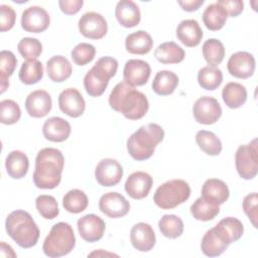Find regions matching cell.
<instances>
[{
    "instance_id": "e575fe53",
    "label": "cell",
    "mask_w": 258,
    "mask_h": 258,
    "mask_svg": "<svg viewBox=\"0 0 258 258\" xmlns=\"http://www.w3.org/2000/svg\"><path fill=\"white\" fill-rule=\"evenodd\" d=\"M89 204L87 195L78 188L69 190L62 198V206L64 210L72 214L84 212Z\"/></svg>"
},
{
    "instance_id": "f546056e",
    "label": "cell",
    "mask_w": 258,
    "mask_h": 258,
    "mask_svg": "<svg viewBox=\"0 0 258 258\" xmlns=\"http://www.w3.org/2000/svg\"><path fill=\"white\" fill-rule=\"evenodd\" d=\"M215 229L229 245L238 241L244 233V226L242 222L233 217L222 219L215 226Z\"/></svg>"
},
{
    "instance_id": "c3c4849f",
    "label": "cell",
    "mask_w": 258,
    "mask_h": 258,
    "mask_svg": "<svg viewBox=\"0 0 258 258\" xmlns=\"http://www.w3.org/2000/svg\"><path fill=\"white\" fill-rule=\"evenodd\" d=\"M217 3L223 7L230 17L240 15L244 9V2L241 0H219Z\"/></svg>"
},
{
    "instance_id": "e0dca14e",
    "label": "cell",
    "mask_w": 258,
    "mask_h": 258,
    "mask_svg": "<svg viewBox=\"0 0 258 258\" xmlns=\"http://www.w3.org/2000/svg\"><path fill=\"white\" fill-rule=\"evenodd\" d=\"M151 69L147 61L142 59H129L123 70L124 82L132 87L145 85L150 77Z\"/></svg>"
},
{
    "instance_id": "5bb4252c",
    "label": "cell",
    "mask_w": 258,
    "mask_h": 258,
    "mask_svg": "<svg viewBox=\"0 0 258 258\" xmlns=\"http://www.w3.org/2000/svg\"><path fill=\"white\" fill-rule=\"evenodd\" d=\"M78 231L83 240L93 243L101 240L105 233L106 224L102 218L95 214H88L77 222Z\"/></svg>"
},
{
    "instance_id": "f907efd6",
    "label": "cell",
    "mask_w": 258,
    "mask_h": 258,
    "mask_svg": "<svg viewBox=\"0 0 258 258\" xmlns=\"http://www.w3.org/2000/svg\"><path fill=\"white\" fill-rule=\"evenodd\" d=\"M177 4L187 12H192L198 10L203 4L204 0H185V1H177Z\"/></svg>"
},
{
    "instance_id": "83f0119b",
    "label": "cell",
    "mask_w": 258,
    "mask_h": 258,
    "mask_svg": "<svg viewBox=\"0 0 258 258\" xmlns=\"http://www.w3.org/2000/svg\"><path fill=\"white\" fill-rule=\"evenodd\" d=\"M153 46V40L150 34L144 30H138L127 35L125 47L132 54H146Z\"/></svg>"
},
{
    "instance_id": "ab89813d",
    "label": "cell",
    "mask_w": 258,
    "mask_h": 258,
    "mask_svg": "<svg viewBox=\"0 0 258 258\" xmlns=\"http://www.w3.org/2000/svg\"><path fill=\"white\" fill-rule=\"evenodd\" d=\"M43 77V66L37 59L26 60L19 71V80L25 85L38 83Z\"/></svg>"
},
{
    "instance_id": "8fae6325",
    "label": "cell",
    "mask_w": 258,
    "mask_h": 258,
    "mask_svg": "<svg viewBox=\"0 0 258 258\" xmlns=\"http://www.w3.org/2000/svg\"><path fill=\"white\" fill-rule=\"evenodd\" d=\"M123 176L121 164L113 158H104L95 168L96 180L103 186H114L118 184Z\"/></svg>"
},
{
    "instance_id": "7bdbcfd3",
    "label": "cell",
    "mask_w": 258,
    "mask_h": 258,
    "mask_svg": "<svg viewBox=\"0 0 258 258\" xmlns=\"http://www.w3.org/2000/svg\"><path fill=\"white\" fill-rule=\"evenodd\" d=\"M21 110L19 105L13 100H3L0 102V122L5 125H12L19 121Z\"/></svg>"
},
{
    "instance_id": "f5cc1de1",
    "label": "cell",
    "mask_w": 258,
    "mask_h": 258,
    "mask_svg": "<svg viewBox=\"0 0 258 258\" xmlns=\"http://www.w3.org/2000/svg\"><path fill=\"white\" fill-rule=\"evenodd\" d=\"M99 251L101 252V254H100V253H91L89 256H95V255H97V256H100V255H102V256H104V255H105V256H106V255H108V256H116V257L118 256V255L113 254V253H107V252H105V253H104V252H103V250H101V249H100Z\"/></svg>"
},
{
    "instance_id": "8992f818",
    "label": "cell",
    "mask_w": 258,
    "mask_h": 258,
    "mask_svg": "<svg viewBox=\"0 0 258 258\" xmlns=\"http://www.w3.org/2000/svg\"><path fill=\"white\" fill-rule=\"evenodd\" d=\"M76 245L74 230L69 223L58 222L54 224L48 235L43 241V253L50 257L56 258L68 255Z\"/></svg>"
},
{
    "instance_id": "8d00e7d4",
    "label": "cell",
    "mask_w": 258,
    "mask_h": 258,
    "mask_svg": "<svg viewBox=\"0 0 258 258\" xmlns=\"http://www.w3.org/2000/svg\"><path fill=\"white\" fill-rule=\"evenodd\" d=\"M196 142L199 147L208 155H219L223 149V145L218 136L207 130H200L196 134Z\"/></svg>"
},
{
    "instance_id": "3957f363",
    "label": "cell",
    "mask_w": 258,
    "mask_h": 258,
    "mask_svg": "<svg viewBox=\"0 0 258 258\" xmlns=\"http://www.w3.org/2000/svg\"><path fill=\"white\" fill-rule=\"evenodd\" d=\"M8 236L24 249L36 245L40 232L31 215L23 210L11 212L5 221Z\"/></svg>"
},
{
    "instance_id": "f35d334b",
    "label": "cell",
    "mask_w": 258,
    "mask_h": 258,
    "mask_svg": "<svg viewBox=\"0 0 258 258\" xmlns=\"http://www.w3.org/2000/svg\"><path fill=\"white\" fill-rule=\"evenodd\" d=\"M17 64V59L10 50L0 52V88L3 94L9 87V77L12 76Z\"/></svg>"
},
{
    "instance_id": "9a60e30c",
    "label": "cell",
    "mask_w": 258,
    "mask_h": 258,
    "mask_svg": "<svg viewBox=\"0 0 258 258\" xmlns=\"http://www.w3.org/2000/svg\"><path fill=\"white\" fill-rule=\"evenodd\" d=\"M255 58L247 51H237L233 53L227 63L228 72L238 79H248L255 71Z\"/></svg>"
},
{
    "instance_id": "9c48e42d",
    "label": "cell",
    "mask_w": 258,
    "mask_h": 258,
    "mask_svg": "<svg viewBox=\"0 0 258 258\" xmlns=\"http://www.w3.org/2000/svg\"><path fill=\"white\" fill-rule=\"evenodd\" d=\"M192 115L198 123L211 125L216 123L222 116V108L217 99L204 96L199 98L192 106Z\"/></svg>"
},
{
    "instance_id": "44dd1931",
    "label": "cell",
    "mask_w": 258,
    "mask_h": 258,
    "mask_svg": "<svg viewBox=\"0 0 258 258\" xmlns=\"http://www.w3.org/2000/svg\"><path fill=\"white\" fill-rule=\"evenodd\" d=\"M203 30L195 19L182 20L176 27V37L187 47H195L201 43Z\"/></svg>"
},
{
    "instance_id": "52a82bcc",
    "label": "cell",
    "mask_w": 258,
    "mask_h": 258,
    "mask_svg": "<svg viewBox=\"0 0 258 258\" xmlns=\"http://www.w3.org/2000/svg\"><path fill=\"white\" fill-rule=\"evenodd\" d=\"M190 196V187L183 179H171L157 187L153 202L162 210L174 209L184 203Z\"/></svg>"
},
{
    "instance_id": "60d3db41",
    "label": "cell",
    "mask_w": 258,
    "mask_h": 258,
    "mask_svg": "<svg viewBox=\"0 0 258 258\" xmlns=\"http://www.w3.org/2000/svg\"><path fill=\"white\" fill-rule=\"evenodd\" d=\"M183 222L176 215H164L158 222L161 234L169 239H176L183 233Z\"/></svg>"
},
{
    "instance_id": "d590c367",
    "label": "cell",
    "mask_w": 258,
    "mask_h": 258,
    "mask_svg": "<svg viewBox=\"0 0 258 258\" xmlns=\"http://www.w3.org/2000/svg\"><path fill=\"white\" fill-rule=\"evenodd\" d=\"M198 82L203 89L214 91L221 86L223 82V73L216 67H204L198 73Z\"/></svg>"
},
{
    "instance_id": "ba28073f",
    "label": "cell",
    "mask_w": 258,
    "mask_h": 258,
    "mask_svg": "<svg viewBox=\"0 0 258 258\" xmlns=\"http://www.w3.org/2000/svg\"><path fill=\"white\" fill-rule=\"evenodd\" d=\"M235 165L237 172L244 179H252L258 170L257 139H253L249 144L240 145L235 153Z\"/></svg>"
},
{
    "instance_id": "2e32d148",
    "label": "cell",
    "mask_w": 258,
    "mask_h": 258,
    "mask_svg": "<svg viewBox=\"0 0 258 258\" xmlns=\"http://www.w3.org/2000/svg\"><path fill=\"white\" fill-rule=\"evenodd\" d=\"M58 107L66 115L78 118L85 112L86 102L77 89L68 88L61 91L58 96Z\"/></svg>"
},
{
    "instance_id": "d6986e66",
    "label": "cell",
    "mask_w": 258,
    "mask_h": 258,
    "mask_svg": "<svg viewBox=\"0 0 258 258\" xmlns=\"http://www.w3.org/2000/svg\"><path fill=\"white\" fill-rule=\"evenodd\" d=\"M52 101L50 95L44 90L31 92L25 100V109L33 118L45 117L51 110Z\"/></svg>"
},
{
    "instance_id": "7c38bea8",
    "label": "cell",
    "mask_w": 258,
    "mask_h": 258,
    "mask_svg": "<svg viewBox=\"0 0 258 258\" xmlns=\"http://www.w3.org/2000/svg\"><path fill=\"white\" fill-rule=\"evenodd\" d=\"M49 22V14L39 6H30L21 15V27L27 32H42L48 28Z\"/></svg>"
},
{
    "instance_id": "30bf717a",
    "label": "cell",
    "mask_w": 258,
    "mask_h": 258,
    "mask_svg": "<svg viewBox=\"0 0 258 258\" xmlns=\"http://www.w3.org/2000/svg\"><path fill=\"white\" fill-rule=\"evenodd\" d=\"M79 30L82 35L90 39H101L108 31V24L104 16L97 12H87L79 20Z\"/></svg>"
},
{
    "instance_id": "7a4b0ae2",
    "label": "cell",
    "mask_w": 258,
    "mask_h": 258,
    "mask_svg": "<svg viewBox=\"0 0 258 258\" xmlns=\"http://www.w3.org/2000/svg\"><path fill=\"white\" fill-rule=\"evenodd\" d=\"M63 165L64 158L60 150L46 147L38 151L32 175L35 186L42 189L55 188L61 180Z\"/></svg>"
},
{
    "instance_id": "cb8c5ba5",
    "label": "cell",
    "mask_w": 258,
    "mask_h": 258,
    "mask_svg": "<svg viewBox=\"0 0 258 258\" xmlns=\"http://www.w3.org/2000/svg\"><path fill=\"white\" fill-rule=\"evenodd\" d=\"M72 73L73 68L70 60L62 55H54L46 62V74L55 83L64 82L71 77Z\"/></svg>"
},
{
    "instance_id": "1f68e13d",
    "label": "cell",
    "mask_w": 258,
    "mask_h": 258,
    "mask_svg": "<svg viewBox=\"0 0 258 258\" xmlns=\"http://www.w3.org/2000/svg\"><path fill=\"white\" fill-rule=\"evenodd\" d=\"M222 98L226 106L231 109H238L242 107L247 100L246 88L240 83L230 82L223 88Z\"/></svg>"
},
{
    "instance_id": "816d5d0a",
    "label": "cell",
    "mask_w": 258,
    "mask_h": 258,
    "mask_svg": "<svg viewBox=\"0 0 258 258\" xmlns=\"http://www.w3.org/2000/svg\"><path fill=\"white\" fill-rule=\"evenodd\" d=\"M0 252L3 257H16V253L13 251L10 245L5 242H1L0 244Z\"/></svg>"
},
{
    "instance_id": "ffe728a7",
    "label": "cell",
    "mask_w": 258,
    "mask_h": 258,
    "mask_svg": "<svg viewBox=\"0 0 258 258\" xmlns=\"http://www.w3.org/2000/svg\"><path fill=\"white\" fill-rule=\"evenodd\" d=\"M130 241L136 250L148 252L155 245V233L149 224L140 222L132 227L130 231Z\"/></svg>"
},
{
    "instance_id": "f6af8a7d",
    "label": "cell",
    "mask_w": 258,
    "mask_h": 258,
    "mask_svg": "<svg viewBox=\"0 0 258 258\" xmlns=\"http://www.w3.org/2000/svg\"><path fill=\"white\" fill-rule=\"evenodd\" d=\"M95 54H96L95 46L87 42H81L77 44L71 52L73 61L78 66H86L87 63L91 62L94 59Z\"/></svg>"
},
{
    "instance_id": "484cf974",
    "label": "cell",
    "mask_w": 258,
    "mask_h": 258,
    "mask_svg": "<svg viewBox=\"0 0 258 258\" xmlns=\"http://www.w3.org/2000/svg\"><path fill=\"white\" fill-rule=\"evenodd\" d=\"M228 247L229 244L221 237L215 227L206 232L201 243L202 252L208 257L220 256Z\"/></svg>"
},
{
    "instance_id": "74e56055",
    "label": "cell",
    "mask_w": 258,
    "mask_h": 258,
    "mask_svg": "<svg viewBox=\"0 0 258 258\" xmlns=\"http://www.w3.org/2000/svg\"><path fill=\"white\" fill-rule=\"evenodd\" d=\"M205 60L211 67H217L220 64L225 56V47L221 40L217 38H210L206 40L202 47Z\"/></svg>"
},
{
    "instance_id": "d4e9b609",
    "label": "cell",
    "mask_w": 258,
    "mask_h": 258,
    "mask_svg": "<svg viewBox=\"0 0 258 258\" xmlns=\"http://www.w3.org/2000/svg\"><path fill=\"white\" fill-rule=\"evenodd\" d=\"M229 187L226 182L221 179L209 178L203 184L201 197L218 205L224 204L229 199Z\"/></svg>"
},
{
    "instance_id": "ac0fdd59",
    "label": "cell",
    "mask_w": 258,
    "mask_h": 258,
    "mask_svg": "<svg viewBox=\"0 0 258 258\" xmlns=\"http://www.w3.org/2000/svg\"><path fill=\"white\" fill-rule=\"evenodd\" d=\"M152 184L153 180L150 174L144 171H135L128 176L125 182V190L132 199L141 200L148 196Z\"/></svg>"
},
{
    "instance_id": "4dcf8cb0",
    "label": "cell",
    "mask_w": 258,
    "mask_h": 258,
    "mask_svg": "<svg viewBox=\"0 0 258 258\" xmlns=\"http://www.w3.org/2000/svg\"><path fill=\"white\" fill-rule=\"evenodd\" d=\"M178 85V77L171 71H159L153 81H152V90L155 94L159 96H168L171 95Z\"/></svg>"
},
{
    "instance_id": "ee69618b",
    "label": "cell",
    "mask_w": 258,
    "mask_h": 258,
    "mask_svg": "<svg viewBox=\"0 0 258 258\" xmlns=\"http://www.w3.org/2000/svg\"><path fill=\"white\" fill-rule=\"evenodd\" d=\"M17 49L23 58L31 60L36 59L40 55L42 52V44L36 38L24 37L18 42Z\"/></svg>"
},
{
    "instance_id": "603a6c76",
    "label": "cell",
    "mask_w": 258,
    "mask_h": 258,
    "mask_svg": "<svg viewBox=\"0 0 258 258\" xmlns=\"http://www.w3.org/2000/svg\"><path fill=\"white\" fill-rule=\"evenodd\" d=\"M115 16L118 22L126 28H131L139 24L141 13L137 4L131 0H121L115 8Z\"/></svg>"
},
{
    "instance_id": "f1b7e54d",
    "label": "cell",
    "mask_w": 258,
    "mask_h": 258,
    "mask_svg": "<svg viewBox=\"0 0 258 258\" xmlns=\"http://www.w3.org/2000/svg\"><path fill=\"white\" fill-rule=\"evenodd\" d=\"M154 56L161 63L171 64L181 62L185 56V52L177 43L166 41L155 48Z\"/></svg>"
},
{
    "instance_id": "d6a6232c",
    "label": "cell",
    "mask_w": 258,
    "mask_h": 258,
    "mask_svg": "<svg viewBox=\"0 0 258 258\" xmlns=\"http://www.w3.org/2000/svg\"><path fill=\"white\" fill-rule=\"evenodd\" d=\"M190 214L196 220L207 222L215 219L220 213V205L203 197L197 199L190 206Z\"/></svg>"
},
{
    "instance_id": "b9f144b4",
    "label": "cell",
    "mask_w": 258,
    "mask_h": 258,
    "mask_svg": "<svg viewBox=\"0 0 258 258\" xmlns=\"http://www.w3.org/2000/svg\"><path fill=\"white\" fill-rule=\"evenodd\" d=\"M37 212L46 220H53L59 214V209L56 200L49 195H40L35 200Z\"/></svg>"
},
{
    "instance_id": "4316f807",
    "label": "cell",
    "mask_w": 258,
    "mask_h": 258,
    "mask_svg": "<svg viewBox=\"0 0 258 258\" xmlns=\"http://www.w3.org/2000/svg\"><path fill=\"white\" fill-rule=\"evenodd\" d=\"M5 167L8 175L14 179H20L28 171L29 160L25 153L20 150H13L8 153L5 160Z\"/></svg>"
},
{
    "instance_id": "6da1fadb",
    "label": "cell",
    "mask_w": 258,
    "mask_h": 258,
    "mask_svg": "<svg viewBox=\"0 0 258 258\" xmlns=\"http://www.w3.org/2000/svg\"><path fill=\"white\" fill-rule=\"evenodd\" d=\"M109 105L129 120H139L148 111L146 96L126 82L118 83L109 96Z\"/></svg>"
},
{
    "instance_id": "681fc988",
    "label": "cell",
    "mask_w": 258,
    "mask_h": 258,
    "mask_svg": "<svg viewBox=\"0 0 258 258\" xmlns=\"http://www.w3.org/2000/svg\"><path fill=\"white\" fill-rule=\"evenodd\" d=\"M84 4L83 0H60L58 5L60 10L67 15L77 14Z\"/></svg>"
},
{
    "instance_id": "4fadbf2b",
    "label": "cell",
    "mask_w": 258,
    "mask_h": 258,
    "mask_svg": "<svg viewBox=\"0 0 258 258\" xmlns=\"http://www.w3.org/2000/svg\"><path fill=\"white\" fill-rule=\"evenodd\" d=\"M99 209L109 218L116 219L124 217L129 213L130 204L121 194L110 191L100 198Z\"/></svg>"
},
{
    "instance_id": "7dc6e473",
    "label": "cell",
    "mask_w": 258,
    "mask_h": 258,
    "mask_svg": "<svg viewBox=\"0 0 258 258\" xmlns=\"http://www.w3.org/2000/svg\"><path fill=\"white\" fill-rule=\"evenodd\" d=\"M16 20V13L11 6L0 5V30L1 32L10 30Z\"/></svg>"
},
{
    "instance_id": "7402d4cb",
    "label": "cell",
    "mask_w": 258,
    "mask_h": 258,
    "mask_svg": "<svg viewBox=\"0 0 258 258\" xmlns=\"http://www.w3.org/2000/svg\"><path fill=\"white\" fill-rule=\"evenodd\" d=\"M71 131L70 123L60 117L48 118L42 126L43 136L52 142H62L67 140Z\"/></svg>"
},
{
    "instance_id": "277c9868",
    "label": "cell",
    "mask_w": 258,
    "mask_h": 258,
    "mask_svg": "<svg viewBox=\"0 0 258 258\" xmlns=\"http://www.w3.org/2000/svg\"><path fill=\"white\" fill-rule=\"evenodd\" d=\"M164 138L163 128L156 123L141 126L127 139V151L130 156L138 161L150 158L155 147Z\"/></svg>"
},
{
    "instance_id": "bcb514c9",
    "label": "cell",
    "mask_w": 258,
    "mask_h": 258,
    "mask_svg": "<svg viewBox=\"0 0 258 258\" xmlns=\"http://www.w3.org/2000/svg\"><path fill=\"white\" fill-rule=\"evenodd\" d=\"M257 203H258V196L257 192H252L247 195L243 200V210L247 217L249 218L250 222L252 223L254 228H257Z\"/></svg>"
},
{
    "instance_id": "836d02e7",
    "label": "cell",
    "mask_w": 258,
    "mask_h": 258,
    "mask_svg": "<svg viewBox=\"0 0 258 258\" xmlns=\"http://www.w3.org/2000/svg\"><path fill=\"white\" fill-rule=\"evenodd\" d=\"M227 13L218 3L210 4L203 12V21L206 27L212 31L220 30L227 21Z\"/></svg>"
},
{
    "instance_id": "5b68a950",
    "label": "cell",
    "mask_w": 258,
    "mask_h": 258,
    "mask_svg": "<svg viewBox=\"0 0 258 258\" xmlns=\"http://www.w3.org/2000/svg\"><path fill=\"white\" fill-rule=\"evenodd\" d=\"M118 70V61L111 56H103L97 60L94 67L88 71L84 78V87L91 97L101 96L111 78Z\"/></svg>"
}]
</instances>
